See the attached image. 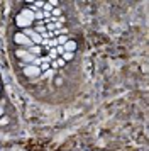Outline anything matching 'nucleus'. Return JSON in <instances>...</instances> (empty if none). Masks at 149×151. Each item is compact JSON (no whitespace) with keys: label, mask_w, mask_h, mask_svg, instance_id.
Here are the masks:
<instances>
[{"label":"nucleus","mask_w":149,"mask_h":151,"mask_svg":"<svg viewBox=\"0 0 149 151\" xmlns=\"http://www.w3.org/2000/svg\"><path fill=\"white\" fill-rule=\"evenodd\" d=\"M15 80L36 100L71 102L83 85V31L69 2H17L7 24Z\"/></svg>","instance_id":"f257e3e1"},{"label":"nucleus","mask_w":149,"mask_h":151,"mask_svg":"<svg viewBox=\"0 0 149 151\" xmlns=\"http://www.w3.org/2000/svg\"><path fill=\"white\" fill-rule=\"evenodd\" d=\"M14 119H15V112L12 109V104L9 100V95H7L2 76H0V131L9 127L14 122Z\"/></svg>","instance_id":"f03ea898"}]
</instances>
